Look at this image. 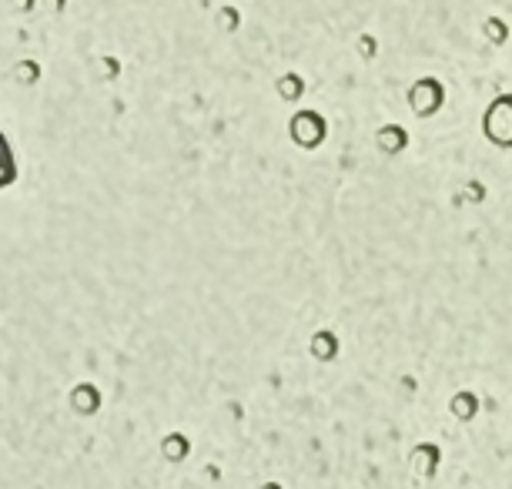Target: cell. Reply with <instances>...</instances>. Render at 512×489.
Instances as JSON below:
<instances>
[{"label":"cell","instance_id":"1","mask_svg":"<svg viewBox=\"0 0 512 489\" xmlns=\"http://www.w3.org/2000/svg\"><path fill=\"white\" fill-rule=\"evenodd\" d=\"M17 175V165H14V155H11V145H7V138L0 134V188L11 185Z\"/></svg>","mask_w":512,"mask_h":489}]
</instances>
